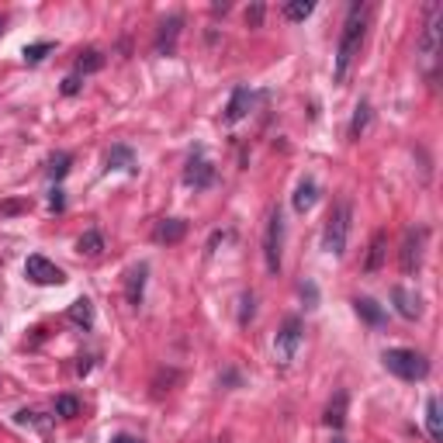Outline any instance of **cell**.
I'll return each instance as SVG.
<instances>
[{"label":"cell","mask_w":443,"mask_h":443,"mask_svg":"<svg viewBox=\"0 0 443 443\" xmlns=\"http://www.w3.org/2000/svg\"><path fill=\"white\" fill-rule=\"evenodd\" d=\"M25 277L32 284H39V287H59V284L66 281V274L52 263V260H45V256H28V263H25Z\"/></svg>","instance_id":"cell-8"},{"label":"cell","mask_w":443,"mask_h":443,"mask_svg":"<svg viewBox=\"0 0 443 443\" xmlns=\"http://www.w3.org/2000/svg\"><path fill=\"white\" fill-rule=\"evenodd\" d=\"M423 246H426V229H408L402 239V249H399V263H402V274L412 277L423 263Z\"/></svg>","instance_id":"cell-7"},{"label":"cell","mask_w":443,"mask_h":443,"mask_svg":"<svg viewBox=\"0 0 443 443\" xmlns=\"http://www.w3.org/2000/svg\"><path fill=\"white\" fill-rule=\"evenodd\" d=\"M108 170H128V173H135V153L128 146H115L108 153Z\"/></svg>","instance_id":"cell-20"},{"label":"cell","mask_w":443,"mask_h":443,"mask_svg":"<svg viewBox=\"0 0 443 443\" xmlns=\"http://www.w3.org/2000/svg\"><path fill=\"white\" fill-rule=\"evenodd\" d=\"M70 166H73V156H70V153H56V156H49V163H45V173H49L52 180H63V177L70 173Z\"/></svg>","instance_id":"cell-23"},{"label":"cell","mask_w":443,"mask_h":443,"mask_svg":"<svg viewBox=\"0 0 443 443\" xmlns=\"http://www.w3.org/2000/svg\"><path fill=\"white\" fill-rule=\"evenodd\" d=\"M385 256H388V232L378 229V232L370 236V242H367V256H363L361 270L363 274H378L381 263H385Z\"/></svg>","instance_id":"cell-11"},{"label":"cell","mask_w":443,"mask_h":443,"mask_svg":"<svg viewBox=\"0 0 443 443\" xmlns=\"http://www.w3.org/2000/svg\"><path fill=\"white\" fill-rule=\"evenodd\" d=\"M111 443H142V440L132 437V433H118V437H111Z\"/></svg>","instance_id":"cell-33"},{"label":"cell","mask_w":443,"mask_h":443,"mask_svg":"<svg viewBox=\"0 0 443 443\" xmlns=\"http://www.w3.org/2000/svg\"><path fill=\"white\" fill-rule=\"evenodd\" d=\"M385 370H392L395 378L402 381H423L430 374V361L419 354V350H408V347H395V350H385L381 354Z\"/></svg>","instance_id":"cell-4"},{"label":"cell","mask_w":443,"mask_h":443,"mask_svg":"<svg viewBox=\"0 0 443 443\" xmlns=\"http://www.w3.org/2000/svg\"><path fill=\"white\" fill-rule=\"evenodd\" d=\"M253 305H256V298H253V291H246V294H242V308H239V325H249L253 312H256Z\"/></svg>","instance_id":"cell-29"},{"label":"cell","mask_w":443,"mask_h":443,"mask_svg":"<svg viewBox=\"0 0 443 443\" xmlns=\"http://www.w3.org/2000/svg\"><path fill=\"white\" fill-rule=\"evenodd\" d=\"M187 236V222L184 218H163V222H156V229H153V239L156 242H180Z\"/></svg>","instance_id":"cell-15"},{"label":"cell","mask_w":443,"mask_h":443,"mask_svg":"<svg viewBox=\"0 0 443 443\" xmlns=\"http://www.w3.org/2000/svg\"><path fill=\"white\" fill-rule=\"evenodd\" d=\"M49 208H52V211H63V208H66V198H63V191H59V187L49 194Z\"/></svg>","instance_id":"cell-32"},{"label":"cell","mask_w":443,"mask_h":443,"mask_svg":"<svg viewBox=\"0 0 443 443\" xmlns=\"http://www.w3.org/2000/svg\"><path fill=\"white\" fill-rule=\"evenodd\" d=\"M52 52V42H35V45H25V63H42L45 56Z\"/></svg>","instance_id":"cell-28"},{"label":"cell","mask_w":443,"mask_h":443,"mask_svg":"<svg viewBox=\"0 0 443 443\" xmlns=\"http://www.w3.org/2000/svg\"><path fill=\"white\" fill-rule=\"evenodd\" d=\"M312 11H316V4H312V0H294V4H287V7H284V18H287V21H305Z\"/></svg>","instance_id":"cell-27"},{"label":"cell","mask_w":443,"mask_h":443,"mask_svg":"<svg viewBox=\"0 0 443 443\" xmlns=\"http://www.w3.org/2000/svg\"><path fill=\"white\" fill-rule=\"evenodd\" d=\"M0 32H4V21H0Z\"/></svg>","instance_id":"cell-35"},{"label":"cell","mask_w":443,"mask_h":443,"mask_svg":"<svg viewBox=\"0 0 443 443\" xmlns=\"http://www.w3.org/2000/svg\"><path fill=\"white\" fill-rule=\"evenodd\" d=\"M281 253H284V215L281 208H270L267 229H263V263H267L270 277L281 274Z\"/></svg>","instance_id":"cell-5"},{"label":"cell","mask_w":443,"mask_h":443,"mask_svg":"<svg viewBox=\"0 0 443 443\" xmlns=\"http://www.w3.org/2000/svg\"><path fill=\"white\" fill-rule=\"evenodd\" d=\"M392 301H395V312H399L402 319H419V316H423V298H419L412 287H405V284H395V287H392Z\"/></svg>","instance_id":"cell-10"},{"label":"cell","mask_w":443,"mask_h":443,"mask_svg":"<svg viewBox=\"0 0 443 443\" xmlns=\"http://www.w3.org/2000/svg\"><path fill=\"white\" fill-rule=\"evenodd\" d=\"M301 339H305V323L298 319V316H287L284 325L277 329V336H274V357L281 367L298 357V350H301Z\"/></svg>","instance_id":"cell-6"},{"label":"cell","mask_w":443,"mask_h":443,"mask_svg":"<svg viewBox=\"0 0 443 443\" xmlns=\"http://www.w3.org/2000/svg\"><path fill=\"white\" fill-rule=\"evenodd\" d=\"M97 70H104V52L90 49V52H83L80 59H77V77H87V73H97Z\"/></svg>","instance_id":"cell-22"},{"label":"cell","mask_w":443,"mask_h":443,"mask_svg":"<svg viewBox=\"0 0 443 443\" xmlns=\"http://www.w3.org/2000/svg\"><path fill=\"white\" fill-rule=\"evenodd\" d=\"M440 35H443V4H430L426 25H423L419 42H416V52H419V63H423L426 73H433V66L440 59Z\"/></svg>","instance_id":"cell-3"},{"label":"cell","mask_w":443,"mask_h":443,"mask_svg":"<svg viewBox=\"0 0 443 443\" xmlns=\"http://www.w3.org/2000/svg\"><path fill=\"white\" fill-rule=\"evenodd\" d=\"M70 323L83 325V329L94 325V305H90V298H77V301L70 305Z\"/></svg>","instance_id":"cell-21"},{"label":"cell","mask_w":443,"mask_h":443,"mask_svg":"<svg viewBox=\"0 0 443 443\" xmlns=\"http://www.w3.org/2000/svg\"><path fill=\"white\" fill-rule=\"evenodd\" d=\"M350 222H354V204H350V198H339V201L332 204V211H329L325 229H323V249L329 256H343L347 253Z\"/></svg>","instance_id":"cell-2"},{"label":"cell","mask_w":443,"mask_h":443,"mask_svg":"<svg viewBox=\"0 0 443 443\" xmlns=\"http://www.w3.org/2000/svg\"><path fill=\"white\" fill-rule=\"evenodd\" d=\"M211 180H215V166L201 156V149H194V156L187 160V170H184V184L194 191H204V187H211Z\"/></svg>","instance_id":"cell-9"},{"label":"cell","mask_w":443,"mask_h":443,"mask_svg":"<svg viewBox=\"0 0 443 443\" xmlns=\"http://www.w3.org/2000/svg\"><path fill=\"white\" fill-rule=\"evenodd\" d=\"M325 423L332 430H343V423H347V392H336V399L325 408Z\"/></svg>","instance_id":"cell-19"},{"label":"cell","mask_w":443,"mask_h":443,"mask_svg":"<svg viewBox=\"0 0 443 443\" xmlns=\"http://www.w3.org/2000/svg\"><path fill=\"white\" fill-rule=\"evenodd\" d=\"M316 201H319V184H316L312 177H301L298 187H294V194H291L294 211H298V215H308V211L316 208Z\"/></svg>","instance_id":"cell-13"},{"label":"cell","mask_w":443,"mask_h":443,"mask_svg":"<svg viewBox=\"0 0 443 443\" xmlns=\"http://www.w3.org/2000/svg\"><path fill=\"white\" fill-rule=\"evenodd\" d=\"M426 433H430L433 443L443 440V416H440V399L437 395L426 399Z\"/></svg>","instance_id":"cell-18"},{"label":"cell","mask_w":443,"mask_h":443,"mask_svg":"<svg viewBox=\"0 0 443 443\" xmlns=\"http://www.w3.org/2000/svg\"><path fill=\"white\" fill-rule=\"evenodd\" d=\"M363 25H367V7L357 0V4H350V11H347L343 35H339V45H336V63H332V80L336 83H347L354 63H357V56H361Z\"/></svg>","instance_id":"cell-1"},{"label":"cell","mask_w":443,"mask_h":443,"mask_svg":"<svg viewBox=\"0 0 443 443\" xmlns=\"http://www.w3.org/2000/svg\"><path fill=\"white\" fill-rule=\"evenodd\" d=\"M249 101H253L249 87H236V90H232V97H229V108H225V125H236V121L246 118Z\"/></svg>","instance_id":"cell-16"},{"label":"cell","mask_w":443,"mask_h":443,"mask_svg":"<svg viewBox=\"0 0 443 443\" xmlns=\"http://www.w3.org/2000/svg\"><path fill=\"white\" fill-rule=\"evenodd\" d=\"M56 416H59V419H77V416H80V399L59 395V399H56Z\"/></svg>","instance_id":"cell-26"},{"label":"cell","mask_w":443,"mask_h":443,"mask_svg":"<svg viewBox=\"0 0 443 443\" xmlns=\"http://www.w3.org/2000/svg\"><path fill=\"white\" fill-rule=\"evenodd\" d=\"M246 25H249V28H260V25H263V4H253V7L246 11Z\"/></svg>","instance_id":"cell-30"},{"label":"cell","mask_w":443,"mask_h":443,"mask_svg":"<svg viewBox=\"0 0 443 443\" xmlns=\"http://www.w3.org/2000/svg\"><path fill=\"white\" fill-rule=\"evenodd\" d=\"M77 246H80V253H87V256H101V253H104V236H101L97 229H87Z\"/></svg>","instance_id":"cell-25"},{"label":"cell","mask_w":443,"mask_h":443,"mask_svg":"<svg viewBox=\"0 0 443 443\" xmlns=\"http://www.w3.org/2000/svg\"><path fill=\"white\" fill-rule=\"evenodd\" d=\"M354 308H357V316H361L363 323L374 325V329L388 323V312H385V308H381L374 298H357V301H354Z\"/></svg>","instance_id":"cell-17"},{"label":"cell","mask_w":443,"mask_h":443,"mask_svg":"<svg viewBox=\"0 0 443 443\" xmlns=\"http://www.w3.org/2000/svg\"><path fill=\"white\" fill-rule=\"evenodd\" d=\"M146 274H149V267L146 263H139V267H132L128 270V281H125V298H128V305H142V291H146Z\"/></svg>","instance_id":"cell-14"},{"label":"cell","mask_w":443,"mask_h":443,"mask_svg":"<svg viewBox=\"0 0 443 443\" xmlns=\"http://www.w3.org/2000/svg\"><path fill=\"white\" fill-rule=\"evenodd\" d=\"M80 87H83V80L77 77V73H70V77L63 80V87H59V90H63L66 97H73V94H80Z\"/></svg>","instance_id":"cell-31"},{"label":"cell","mask_w":443,"mask_h":443,"mask_svg":"<svg viewBox=\"0 0 443 443\" xmlns=\"http://www.w3.org/2000/svg\"><path fill=\"white\" fill-rule=\"evenodd\" d=\"M180 28H184V14H170V18L163 21L160 32H156V45H153V49H156V56H170V52H173Z\"/></svg>","instance_id":"cell-12"},{"label":"cell","mask_w":443,"mask_h":443,"mask_svg":"<svg viewBox=\"0 0 443 443\" xmlns=\"http://www.w3.org/2000/svg\"><path fill=\"white\" fill-rule=\"evenodd\" d=\"M332 443H347V437H339V433H336V437H332Z\"/></svg>","instance_id":"cell-34"},{"label":"cell","mask_w":443,"mask_h":443,"mask_svg":"<svg viewBox=\"0 0 443 443\" xmlns=\"http://www.w3.org/2000/svg\"><path fill=\"white\" fill-rule=\"evenodd\" d=\"M367 125H370V104L367 101H361L357 104V111H354V121H350V139L357 142L363 132H367Z\"/></svg>","instance_id":"cell-24"}]
</instances>
